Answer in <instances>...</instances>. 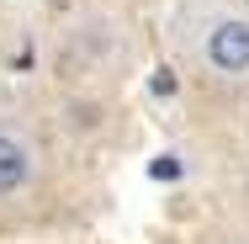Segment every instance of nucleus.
<instances>
[{"mask_svg":"<svg viewBox=\"0 0 249 244\" xmlns=\"http://www.w3.org/2000/svg\"><path fill=\"white\" fill-rule=\"evenodd\" d=\"M201 58L217 80H244L249 75V21L244 16H217L201 32Z\"/></svg>","mask_w":249,"mask_h":244,"instance_id":"1","label":"nucleus"},{"mask_svg":"<svg viewBox=\"0 0 249 244\" xmlns=\"http://www.w3.org/2000/svg\"><path fill=\"white\" fill-rule=\"evenodd\" d=\"M37 175V154L21 133H5L0 128V196H16L21 186H32Z\"/></svg>","mask_w":249,"mask_h":244,"instance_id":"2","label":"nucleus"},{"mask_svg":"<svg viewBox=\"0 0 249 244\" xmlns=\"http://www.w3.org/2000/svg\"><path fill=\"white\" fill-rule=\"evenodd\" d=\"M154 175H159V181H175V175H180L175 154H159V159H154Z\"/></svg>","mask_w":249,"mask_h":244,"instance_id":"3","label":"nucleus"},{"mask_svg":"<svg viewBox=\"0 0 249 244\" xmlns=\"http://www.w3.org/2000/svg\"><path fill=\"white\" fill-rule=\"evenodd\" d=\"M154 91H159V96H170V91H175V75H170V69H159V75H154Z\"/></svg>","mask_w":249,"mask_h":244,"instance_id":"4","label":"nucleus"}]
</instances>
